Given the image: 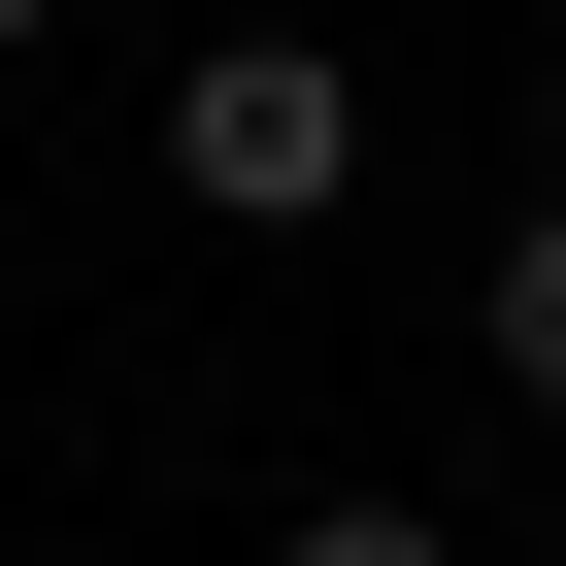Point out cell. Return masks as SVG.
<instances>
[{
    "label": "cell",
    "instance_id": "1",
    "mask_svg": "<svg viewBox=\"0 0 566 566\" xmlns=\"http://www.w3.org/2000/svg\"><path fill=\"white\" fill-rule=\"evenodd\" d=\"M167 200H200V233H334V200H367V67H334V34H200V67H167Z\"/></svg>",
    "mask_w": 566,
    "mask_h": 566
},
{
    "label": "cell",
    "instance_id": "2",
    "mask_svg": "<svg viewBox=\"0 0 566 566\" xmlns=\"http://www.w3.org/2000/svg\"><path fill=\"white\" fill-rule=\"evenodd\" d=\"M467 367H500V400H533V433H566V200H533V233H500V301H467Z\"/></svg>",
    "mask_w": 566,
    "mask_h": 566
},
{
    "label": "cell",
    "instance_id": "3",
    "mask_svg": "<svg viewBox=\"0 0 566 566\" xmlns=\"http://www.w3.org/2000/svg\"><path fill=\"white\" fill-rule=\"evenodd\" d=\"M266 566H467L433 500H301V533H266Z\"/></svg>",
    "mask_w": 566,
    "mask_h": 566
},
{
    "label": "cell",
    "instance_id": "4",
    "mask_svg": "<svg viewBox=\"0 0 566 566\" xmlns=\"http://www.w3.org/2000/svg\"><path fill=\"white\" fill-rule=\"evenodd\" d=\"M34 34H67V0H0V67H34Z\"/></svg>",
    "mask_w": 566,
    "mask_h": 566
},
{
    "label": "cell",
    "instance_id": "5",
    "mask_svg": "<svg viewBox=\"0 0 566 566\" xmlns=\"http://www.w3.org/2000/svg\"><path fill=\"white\" fill-rule=\"evenodd\" d=\"M533 200H566V101H533Z\"/></svg>",
    "mask_w": 566,
    "mask_h": 566
}]
</instances>
